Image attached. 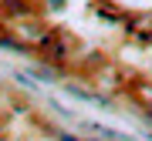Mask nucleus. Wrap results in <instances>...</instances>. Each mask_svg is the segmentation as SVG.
<instances>
[{
	"label": "nucleus",
	"mask_w": 152,
	"mask_h": 141,
	"mask_svg": "<svg viewBox=\"0 0 152 141\" xmlns=\"http://www.w3.org/2000/svg\"><path fill=\"white\" fill-rule=\"evenodd\" d=\"M61 141H78V138L75 135H61Z\"/></svg>",
	"instance_id": "f257e3e1"
}]
</instances>
